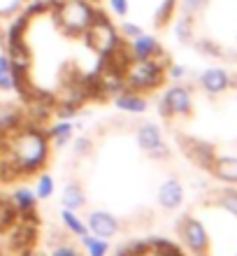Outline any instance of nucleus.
<instances>
[{
	"label": "nucleus",
	"instance_id": "nucleus-9",
	"mask_svg": "<svg viewBox=\"0 0 237 256\" xmlns=\"http://www.w3.org/2000/svg\"><path fill=\"white\" fill-rule=\"evenodd\" d=\"M107 2L112 14H116V16H126L128 14V0H107Z\"/></svg>",
	"mask_w": 237,
	"mask_h": 256
},
{
	"label": "nucleus",
	"instance_id": "nucleus-6",
	"mask_svg": "<svg viewBox=\"0 0 237 256\" xmlns=\"http://www.w3.org/2000/svg\"><path fill=\"white\" fill-rule=\"evenodd\" d=\"M47 214L28 189L0 191V256H37Z\"/></svg>",
	"mask_w": 237,
	"mask_h": 256
},
{
	"label": "nucleus",
	"instance_id": "nucleus-4",
	"mask_svg": "<svg viewBox=\"0 0 237 256\" xmlns=\"http://www.w3.org/2000/svg\"><path fill=\"white\" fill-rule=\"evenodd\" d=\"M65 126L68 122L49 119L14 94L0 96V191L47 182Z\"/></svg>",
	"mask_w": 237,
	"mask_h": 256
},
{
	"label": "nucleus",
	"instance_id": "nucleus-5",
	"mask_svg": "<svg viewBox=\"0 0 237 256\" xmlns=\"http://www.w3.org/2000/svg\"><path fill=\"white\" fill-rule=\"evenodd\" d=\"M170 236L189 256H237V186L207 182L193 189Z\"/></svg>",
	"mask_w": 237,
	"mask_h": 256
},
{
	"label": "nucleus",
	"instance_id": "nucleus-7",
	"mask_svg": "<svg viewBox=\"0 0 237 256\" xmlns=\"http://www.w3.org/2000/svg\"><path fill=\"white\" fill-rule=\"evenodd\" d=\"M91 250H93V240L72 228L61 216V212L47 216L37 256H93Z\"/></svg>",
	"mask_w": 237,
	"mask_h": 256
},
{
	"label": "nucleus",
	"instance_id": "nucleus-1",
	"mask_svg": "<svg viewBox=\"0 0 237 256\" xmlns=\"http://www.w3.org/2000/svg\"><path fill=\"white\" fill-rule=\"evenodd\" d=\"M65 130L49 175L63 219L105 247L168 233L196 175L156 116L116 108Z\"/></svg>",
	"mask_w": 237,
	"mask_h": 256
},
{
	"label": "nucleus",
	"instance_id": "nucleus-2",
	"mask_svg": "<svg viewBox=\"0 0 237 256\" xmlns=\"http://www.w3.org/2000/svg\"><path fill=\"white\" fill-rule=\"evenodd\" d=\"M14 96L58 124L107 108L147 110L172 82L175 61L165 47L135 52V38L95 10L86 28L58 26L47 0H28L5 30Z\"/></svg>",
	"mask_w": 237,
	"mask_h": 256
},
{
	"label": "nucleus",
	"instance_id": "nucleus-3",
	"mask_svg": "<svg viewBox=\"0 0 237 256\" xmlns=\"http://www.w3.org/2000/svg\"><path fill=\"white\" fill-rule=\"evenodd\" d=\"M156 119L193 175L237 186V72L175 66L172 84L156 98Z\"/></svg>",
	"mask_w": 237,
	"mask_h": 256
},
{
	"label": "nucleus",
	"instance_id": "nucleus-8",
	"mask_svg": "<svg viewBox=\"0 0 237 256\" xmlns=\"http://www.w3.org/2000/svg\"><path fill=\"white\" fill-rule=\"evenodd\" d=\"M107 256H189L170 233H151L112 244Z\"/></svg>",
	"mask_w": 237,
	"mask_h": 256
}]
</instances>
